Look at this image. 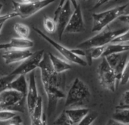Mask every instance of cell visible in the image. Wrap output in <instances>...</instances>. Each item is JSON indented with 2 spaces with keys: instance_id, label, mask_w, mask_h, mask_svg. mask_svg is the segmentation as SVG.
<instances>
[{
  "instance_id": "obj_1",
  "label": "cell",
  "mask_w": 129,
  "mask_h": 125,
  "mask_svg": "<svg viewBox=\"0 0 129 125\" xmlns=\"http://www.w3.org/2000/svg\"><path fill=\"white\" fill-rule=\"evenodd\" d=\"M39 69L43 89L48 98V111L49 113H52L55 109L58 101L64 98L66 95L61 87L60 74H57L53 70L48 54H45Z\"/></svg>"
},
{
  "instance_id": "obj_2",
  "label": "cell",
  "mask_w": 129,
  "mask_h": 125,
  "mask_svg": "<svg viewBox=\"0 0 129 125\" xmlns=\"http://www.w3.org/2000/svg\"><path fill=\"white\" fill-rule=\"evenodd\" d=\"M91 93L89 87L81 79L75 78L72 82L66 97V109L84 108L90 101Z\"/></svg>"
},
{
  "instance_id": "obj_3",
  "label": "cell",
  "mask_w": 129,
  "mask_h": 125,
  "mask_svg": "<svg viewBox=\"0 0 129 125\" xmlns=\"http://www.w3.org/2000/svg\"><path fill=\"white\" fill-rule=\"evenodd\" d=\"M128 29V28H118L116 30L104 29L93 37L79 44L77 48L88 50L93 47L107 46L108 44H111L116 37L125 33Z\"/></svg>"
},
{
  "instance_id": "obj_4",
  "label": "cell",
  "mask_w": 129,
  "mask_h": 125,
  "mask_svg": "<svg viewBox=\"0 0 129 125\" xmlns=\"http://www.w3.org/2000/svg\"><path fill=\"white\" fill-rule=\"evenodd\" d=\"M126 4L115 8L99 12L93 13L92 15L93 18V26L92 32H100L106 29L112 22L118 19L121 15L124 14V12L126 8Z\"/></svg>"
},
{
  "instance_id": "obj_5",
  "label": "cell",
  "mask_w": 129,
  "mask_h": 125,
  "mask_svg": "<svg viewBox=\"0 0 129 125\" xmlns=\"http://www.w3.org/2000/svg\"><path fill=\"white\" fill-rule=\"evenodd\" d=\"M34 31L43 40H45L47 43H49L51 46H52L66 60L69 62L70 64H75L81 67H87V61L85 60L84 58H81L78 56H77L72 50V49H69L64 46L60 44L59 43L56 42L55 40H52L51 37H49L48 35L44 34L40 29L34 27Z\"/></svg>"
},
{
  "instance_id": "obj_6",
  "label": "cell",
  "mask_w": 129,
  "mask_h": 125,
  "mask_svg": "<svg viewBox=\"0 0 129 125\" xmlns=\"http://www.w3.org/2000/svg\"><path fill=\"white\" fill-rule=\"evenodd\" d=\"M55 0H35L29 3H22L16 1H12V7L15 12H16L22 19L28 18L40 10L51 5Z\"/></svg>"
},
{
  "instance_id": "obj_7",
  "label": "cell",
  "mask_w": 129,
  "mask_h": 125,
  "mask_svg": "<svg viewBox=\"0 0 129 125\" xmlns=\"http://www.w3.org/2000/svg\"><path fill=\"white\" fill-rule=\"evenodd\" d=\"M98 79L101 86L110 92H114L119 84L116 75L109 65L105 57H103L97 67Z\"/></svg>"
},
{
  "instance_id": "obj_8",
  "label": "cell",
  "mask_w": 129,
  "mask_h": 125,
  "mask_svg": "<svg viewBox=\"0 0 129 125\" xmlns=\"http://www.w3.org/2000/svg\"><path fill=\"white\" fill-rule=\"evenodd\" d=\"M26 97L22 94L12 89H7L0 95V110L21 111Z\"/></svg>"
},
{
  "instance_id": "obj_9",
  "label": "cell",
  "mask_w": 129,
  "mask_h": 125,
  "mask_svg": "<svg viewBox=\"0 0 129 125\" xmlns=\"http://www.w3.org/2000/svg\"><path fill=\"white\" fill-rule=\"evenodd\" d=\"M45 56V52L43 50H40L34 53V54L22 62L21 64L15 68L10 74L18 76H26L27 74H30L33 73L37 68H39L42 60L43 59Z\"/></svg>"
},
{
  "instance_id": "obj_10",
  "label": "cell",
  "mask_w": 129,
  "mask_h": 125,
  "mask_svg": "<svg viewBox=\"0 0 129 125\" xmlns=\"http://www.w3.org/2000/svg\"><path fill=\"white\" fill-rule=\"evenodd\" d=\"M109 65L115 72L118 81L120 83L123 71L126 66V64L129 59V51L120 53H114L105 57Z\"/></svg>"
},
{
  "instance_id": "obj_11",
  "label": "cell",
  "mask_w": 129,
  "mask_h": 125,
  "mask_svg": "<svg viewBox=\"0 0 129 125\" xmlns=\"http://www.w3.org/2000/svg\"><path fill=\"white\" fill-rule=\"evenodd\" d=\"M85 31V25L81 11V7L78 5L74 9L73 13L69 22V24L64 31V33L77 34L81 33Z\"/></svg>"
},
{
  "instance_id": "obj_12",
  "label": "cell",
  "mask_w": 129,
  "mask_h": 125,
  "mask_svg": "<svg viewBox=\"0 0 129 125\" xmlns=\"http://www.w3.org/2000/svg\"><path fill=\"white\" fill-rule=\"evenodd\" d=\"M40 95L38 93V89L36 81V77L34 73H31L28 78V91L26 96V103L28 113L30 116L32 114L37 102L40 98Z\"/></svg>"
},
{
  "instance_id": "obj_13",
  "label": "cell",
  "mask_w": 129,
  "mask_h": 125,
  "mask_svg": "<svg viewBox=\"0 0 129 125\" xmlns=\"http://www.w3.org/2000/svg\"><path fill=\"white\" fill-rule=\"evenodd\" d=\"M33 54L34 53L30 50H5L2 56L6 65H11L17 62H22Z\"/></svg>"
},
{
  "instance_id": "obj_14",
  "label": "cell",
  "mask_w": 129,
  "mask_h": 125,
  "mask_svg": "<svg viewBox=\"0 0 129 125\" xmlns=\"http://www.w3.org/2000/svg\"><path fill=\"white\" fill-rule=\"evenodd\" d=\"M72 3L70 0H67L66 4L61 9V11L60 12L57 19V33L58 36V39L61 40L63 34L64 33L66 28L69 24V22L71 18V16L73 13V11L72 9Z\"/></svg>"
},
{
  "instance_id": "obj_15",
  "label": "cell",
  "mask_w": 129,
  "mask_h": 125,
  "mask_svg": "<svg viewBox=\"0 0 129 125\" xmlns=\"http://www.w3.org/2000/svg\"><path fill=\"white\" fill-rule=\"evenodd\" d=\"M34 43L29 38L13 37L8 43L0 44V50H30L33 47Z\"/></svg>"
},
{
  "instance_id": "obj_16",
  "label": "cell",
  "mask_w": 129,
  "mask_h": 125,
  "mask_svg": "<svg viewBox=\"0 0 129 125\" xmlns=\"http://www.w3.org/2000/svg\"><path fill=\"white\" fill-rule=\"evenodd\" d=\"M47 54L49 57L52 68L57 74H61L72 69L71 64L64 59L60 58L52 53H48Z\"/></svg>"
},
{
  "instance_id": "obj_17",
  "label": "cell",
  "mask_w": 129,
  "mask_h": 125,
  "mask_svg": "<svg viewBox=\"0 0 129 125\" xmlns=\"http://www.w3.org/2000/svg\"><path fill=\"white\" fill-rule=\"evenodd\" d=\"M9 89L15 90L26 97L28 91V82L26 76H18L15 77L10 83Z\"/></svg>"
},
{
  "instance_id": "obj_18",
  "label": "cell",
  "mask_w": 129,
  "mask_h": 125,
  "mask_svg": "<svg viewBox=\"0 0 129 125\" xmlns=\"http://www.w3.org/2000/svg\"><path fill=\"white\" fill-rule=\"evenodd\" d=\"M67 115L70 117V119L75 123V124H78L83 118H84L90 111L88 108H68L64 110Z\"/></svg>"
},
{
  "instance_id": "obj_19",
  "label": "cell",
  "mask_w": 129,
  "mask_h": 125,
  "mask_svg": "<svg viewBox=\"0 0 129 125\" xmlns=\"http://www.w3.org/2000/svg\"><path fill=\"white\" fill-rule=\"evenodd\" d=\"M44 114H45L43 112V98L41 96H40L38 102H37L32 114L30 116V121H31L30 125H41Z\"/></svg>"
},
{
  "instance_id": "obj_20",
  "label": "cell",
  "mask_w": 129,
  "mask_h": 125,
  "mask_svg": "<svg viewBox=\"0 0 129 125\" xmlns=\"http://www.w3.org/2000/svg\"><path fill=\"white\" fill-rule=\"evenodd\" d=\"M129 51V43L127 44H109L106 47L103 57L114 53H120Z\"/></svg>"
},
{
  "instance_id": "obj_21",
  "label": "cell",
  "mask_w": 129,
  "mask_h": 125,
  "mask_svg": "<svg viewBox=\"0 0 129 125\" xmlns=\"http://www.w3.org/2000/svg\"><path fill=\"white\" fill-rule=\"evenodd\" d=\"M112 119L121 123L129 125V108H116L115 111L112 115Z\"/></svg>"
},
{
  "instance_id": "obj_22",
  "label": "cell",
  "mask_w": 129,
  "mask_h": 125,
  "mask_svg": "<svg viewBox=\"0 0 129 125\" xmlns=\"http://www.w3.org/2000/svg\"><path fill=\"white\" fill-rule=\"evenodd\" d=\"M14 30L15 33L18 34V37H21V38H28L30 33V28L27 25L20 22L15 24Z\"/></svg>"
},
{
  "instance_id": "obj_23",
  "label": "cell",
  "mask_w": 129,
  "mask_h": 125,
  "mask_svg": "<svg viewBox=\"0 0 129 125\" xmlns=\"http://www.w3.org/2000/svg\"><path fill=\"white\" fill-rule=\"evenodd\" d=\"M106 46H103V47H93L88 49V53H87V58L90 59V62H91L93 59H97L100 57H103L105 49Z\"/></svg>"
},
{
  "instance_id": "obj_24",
  "label": "cell",
  "mask_w": 129,
  "mask_h": 125,
  "mask_svg": "<svg viewBox=\"0 0 129 125\" xmlns=\"http://www.w3.org/2000/svg\"><path fill=\"white\" fill-rule=\"evenodd\" d=\"M43 27L49 34H53L57 31V23L53 18L45 16L43 18Z\"/></svg>"
},
{
  "instance_id": "obj_25",
  "label": "cell",
  "mask_w": 129,
  "mask_h": 125,
  "mask_svg": "<svg viewBox=\"0 0 129 125\" xmlns=\"http://www.w3.org/2000/svg\"><path fill=\"white\" fill-rule=\"evenodd\" d=\"M17 77L15 76H13L12 74L3 76L0 77V95L3 92H4L6 90L9 89V86L10 83L14 80V79Z\"/></svg>"
},
{
  "instance_id": "obj_26",
  "label": "cell",
  "mask_w": 129,
  "mask_h": 125,
  "mask_svg": "<svg viewBox=\"0 0 129 125\" xmlns=\"http://www.w3.org/2000/svg\"><path fill=\"white\" fill-rule=\"evenodd\" d=\"M54 125H75V123L70 119V117L67 115L66 111H63L60 115L53 122Z\"/></svg>"
},
{
  "instance_id": "obj_27",
  "label": "cell",
  "mask_w": 129,
  "mask_h": 125,
  "mask_svg": "<svg viewBox=\"0 0 129 125\" xmlns=\"http://www.w3.org/2000/svg\"><path fill=\"white\" fill-rule=\"evenodd\" d=\"M18 113L15 111L12 110H0V122H5V121H9L13 120V119L18 116Z\"/></svg>"
},
{
  "instance_id": "obj_28",
  "label": "cell",
  "mask_w": 129,
  "mask_h": 125,
  "mask_svg": "<svg viewBox=\"0 0 129 125\" xmlns=\"http://www.w3.org/2000/svg\"><path fill=\"white\" fill-rule=\"evenodd\" d=\"M98 117V114L95 111L90 112L84 118H83L78 124L76 125H92L93 122Z\"/></svg>"
},
{
  "instance_id": "obj_29",
  "label": "cell",
  "mask_w": 129,
  "mask_h": 125,
  "mask_svg": "<svg viewBox=\"0 0 129 125\" xmlns=\"http://www.w3.org/2000/svg\"><path fill=\"white\" fill-rule=\"evenodd\" d=\"M129 82V59L126 64V66L124 67V70L122 73V76L120 81V84L124 86Z\"/></svg>"
},
{
  "instance_id": "obj_30",
  "label": "cell",
  "mask_w": 129,
  "mask_h": 125,
  "mask_svg": "<svg viewBox=\"0 0 129 125\" xmlns=\"http://www.w3.org/2000/svg\"><path fill=\"white\" fill-rule=\"evenodd\" d=\"M128 106H129V89L124 92L121 99V104L117 108H126Z\"/></svg>"
},
{
  "instance_id": "obj_31",
  "label": "cell",
  "mask_w": 129,
  "mask_h": 125,
  "mask_svg": "<svg viewBox=\"0 0 129 125\" xmlns=\"http://www.w3.org/2000/svg\"><path fill=\"white\" fill-rule=\"evenodd\" d=\"M118 21H120L122 23H124V24H127L129 25V14H124V15H121L118 18Z\"/></svg>"
},
{
  "instance_id": "obj_32",
  "label": "cell",
  "mask_w": 129,
  "mask_h": 125,
  "mask_svg": "<svg viewBox=\"0 0 129 125\" xmlns=\"http://www.w3.org/2000/svg\"><path fill=\"white\" fill-rule=\"evenodd\" d=\"M106 125H127V124L121 123L118 122V121H116V120H113V119L111 118L110 120H108V122L106 123Z\"/></svg>"
},
{
  "instance_id": "obj_33",
  "label": "cell",
  "mask_w": 129,
  "mask_h": 125,
  "mask_svg": "<svg viewBox=\"0 0 129 125\" xmlns=\"http://www.w3.org/2000/svg\"><path fill=\"white\" fill-rule=\"evenodd\" d=\"M110 0H100V1L98 2V3H96V5L94 6V9H96V8H99L100 6H103V5H104L105 3H108V2H109Z\"/></svg>"
},
{
  "instance_id": "obj_34",
  "label": "cell",
  "mask_w": 129,
  "mask_h": 125,
  "mask_svg": "<svg viewBox=\"0 0 129 125\" xmlns=\"http://www.w3.org/2000/svg\"><path fill=\"white\" fill-rule=\"evenodd\" d=\"M126 8H125V10L124 12V14H129V3L126 4ZM123 14V15H124Z\"/></svg>"
},
{
  "instance_id": "obj_35",
  "label": "cell",
  "mask_w": 129,
  "mask_h": 125,
  "mask_svg": "<svg viewBox=\"0 0 129 125\" xmlns=\"http://www.w3.org/2000/svg\"><path fill=\"white\" fill-rule=\"evenodd\" d=\"M41 125H47L46 114H44V116H43V121H42V123H41Z\"/></svg>"
},
{
  "instance_id": "obj_36",
  "label": "cell",
  "mask_w": 129,
  "mask_h": 125,
  "mask_svg": "<svg viewBox=\"0 0 129 125\" xmlns=\"http://www.w3.org/2000/svg\"><path fill=\"white\" fill-rule=\"evenodd\" d=\"M22 3H31V2H34L35 0H21Z\"/></svg>"
},
{
  "instance_id": "obj_37",
  "label": "cell",
  "mask_w": 129,
  "mask_h": 125,
  "mask_svg": "<svg viewBox=\"0 0 129 125\" xmlns=\"http://www.w3.org/2000/svg\"><path fill=\"white\" fill-rule=\"evenodd\" d=\"M3 3H0V12H1V11H2V9H3Z\"/></svg>"
},
{
  "instance_id": "obj_38",
  "label": "cell",
  "mask_w": 129,
  "mask_h": 125,
  "mask_svg": "<svg viewBox=\"0 0 129 125\" xmlns=\"http://www.w3.org/2000/svg\"><path fill=\"white\" fill-rule=\"evenodd\" d=\"M83 2H86V1H87V0H82Z\"/></svg>"
},
{
  "instance_id": "obj_39",
  "label": "cell",
  "mask_w": 129,
  "mask_h": 125,
  "mask_svg": "<svg viewBox=\"0 0 129 125\" xmlns=\"http://www.w3.org/2000/svg\"><path fill=\"white\" fill-rule=\"evenodd\" d=\"M96 3H98V2L100 1V0H96Z\"/></svg>"
}]
</instances>
